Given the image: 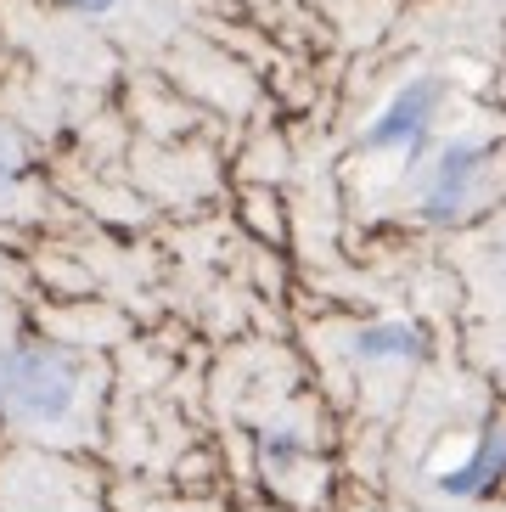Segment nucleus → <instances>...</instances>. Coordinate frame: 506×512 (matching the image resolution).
<instances>
[{"instance_id": "nucleus-2", "label": "nucleus", "mask_w": 506, "mask_h": 512, "mask_svg": "<svg viewBox=\"0 0 506 512\" xmlns=\"http://www.w3.org/2000/svg\"><path fill=\"white\" fill-rule=\"evenodd\" d=\"M478 169H484V147H478V141H456V147H445L433 158V175H428V186H422V214H428L433 226H450V220L473 203Z\"/></svg>"}, {"instance_id": "nucleus-3", "label": "nucleus", "mask_w": 506, "mask_h": 512, "mask_svg": "<svg viewBox=\"0 0 506 512\" xmlns=\"http://www.w3.org/2000/svg\"><path fill=\"white\" fill-rule=\"evenodd\" d=\"M439 96H445L439 79H411V85L394 91V102L366 124V147H372V152H383V147H417V141L428 136L433 113H439Z\"/></svg>"}, {"instance_id": "nucleus-6", "label": "nucleus", "mask_w": 506, "mask_h": 512, "mask_svg": "<svg viewBox=\"0 0 506 512\" xmlns=\"http://www.w3.org/2000/svg\"><path fill=\"white\" fill-rule=\"evenodd\" d=\"M17 181H23V147L12 130H0V203L17 192Z\"/></svg>"}, {"instance_id": "nucleus-5", "label": "nucleus", "mask_w": 506, "mask_h": 512, "mask_svg": "<svg viewBox=\"0 0 506 512\" xmlns=\"http://www.w3.org/2000/svg\"><path fill=\"white\" fill-rule=\"evenodd\" d=\"M355 349L366 361H411V355H422V338L405 321H383V327L355 332Z\"/></svg>"}, {"instance_id": "nucleus-7", "label": "nucleus", "mask_w": 506, "mask_h": 512, "mask_svg": "<svg viewBox=\"0 0 506 512\" xmlns=\"http://www.w3.org/2000/svg\"><path fill=\"white\" fill-rule=\"evenodd\" d=\"M62 6H68V12H85V17H102V12H113L119 0H62Z\"/></svg>"}, {"instance_id": "nucleus-4", "label": "nucleus", "mask_w": 506, "mask_h": 512, "mask_svg": "<svg viewBox=\"0 0 506 512\" xmlns=\"http://www.w3.org/2000/svg\"><path fill=\"white\" fill-rule=\"evenodd\" d=\"M501 473H506V422H490V428H484V445H478L456 473H445L439 490H445V496H484Z\"/></svg>"}, {"instance_id": "nucleus-1", "label": "nucleus", "mask_w": 506, "mask_h": 512, "mask_svg": "<svg viewBox=\"0 0 506 512\" xmlns=\"http://www.w3.org/2000/svg\"><path fill=\"white\" fill-rule=\"evenodd\" d=\"M79 400V361L57 344L0 349V417L6 422H62Z\"/></svg>"}]
</instances>
